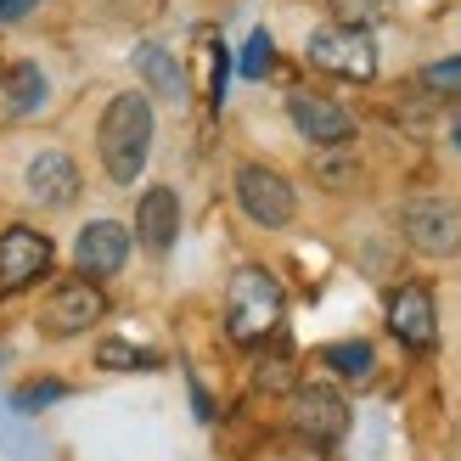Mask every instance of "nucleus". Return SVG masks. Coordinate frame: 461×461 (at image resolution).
Listing matches in <instances>:
<instances>
[{
	"label": "nucleus",
	"instance_id": "1",
	"mask_svg": "<svg viewBox=\"0 0 461 461\" xmlns=\"http://www.w3.org/2000/svg\"><path fill=\"white\" fill-rule=\"evenodd\" d=\"M147 152H152V102L141 90H119V96L102 107V124H96V158H102L107 180L113 186L141 180Z\"/></svg>",
	"mask_w": 461,
	"mask_h": 461
},
{
	"label": "nucleus",
	"instance_id": "2",
	"mask_svg": "<svg viewBox=\"0 0 461 461\" xmlns=\"http://www.w3.org/2000/svg\"><path fill=\"white\" fill-rule=\"evenodd\" d=\"M287 293L265 265H242L230 276V298H225V332L237 343H265L276 327H282Z\"/></svg>",
	"mask_w": 461,
	"mask_h": 461
},
{
	"label": "nucleus",
	"instance_id": "3",
	"mask_svg": "<svg viewBox=\"0 0 461 461\" xmlns=\"http://www.w3.org/2000/svg\"><path fill=\"white\" fill-rule=\"evenodd\" d=\"M304 62L321 68V74H338V79H377V45L366 40V29H343V23H327L304 40Z\"/></svg>",
	"mask_w": 461,
	"mask_h": 461
},
{
	"label": "nucleus",
	"instance_id": "4",
	"mask_svg": "<svg viewBox=\"0 0 461 461\" xmlns=\"http://www.w3.org/2000/svg\"><path fill=\"white\" fill-rule=\"evenodd\" d=\"M400 237L417 253H428V259H450V253H461V203L411 197L400 209Z\"/></svg>",
	"mask_w": 461,
	"mask_h": 461
},
{
	"label": "nucleus",
	"instance_id": "5",
	"mask_svg": "<svg viewBox=\"0 0 461 461\" xmlns=\"http://www.w3.org/2000/svg\"><path fill=\"white\" fill-rule=\"evenodd\" d=\"M107 315V293L90 276H68V282L40 304V332L45 338H79Z\"/></svg>",
	"mask_w": 461,
	"mask_h": 461
},
{
	"label": "nucleus",
	"instance_id": "6",
	"mask_svg": "<svg viewBox=\"0 0 461 461\" xmlns=\"http://www.w3.org/2000/svg\"><path fill=\"white\" fill-rule=\"evenodd\" d=\"M237 203H242V214L265 230H282L298 214V192L287 186V175H276L270 164H242L237 169Z\"/></svg>",
	"mask_w": 461,
	"mask_h": 461
},
{
	"label": "nucleus",
	"instance_id": "7",
	"mask_svg": "<svg viewBox=\"0 0 461 461\" xmlns=\"http://www.w3.org/2000/svg\"><path fill=\"white\" fill-rule=\"evenodd\" d=\"M343 428H349V400H343L332 383H304L293 394V433H298V439L338 445Z\"/></svg>",
	"mask_w": 461,
	"mask_h": 461
},
{
	"label": "nucleus",
	"instance_id": "8",
	"mask_svg": "<svg viewBox=\"0 0 461 461\" xmlns=\"http://www.w3.org/2000/svg\"><path fill=\"white\" fill-rule=\"evenodd\" d=\"M51 270V237L34 225H6L0 230V293H23Z\"/></svg>",
	"mask_w": 461,
	"mask_h": 461
},
{
	"label": "nucleus",
	"instance_id": "9",
	"mask_svg": "<svg viewBox=\"0 0 461 461\" xmlns=\"http://www.w3.org/2000/svg\"><path fill=\"white\" fill-rule=\"evenodd\" d=\"M287 119L315 147H349L355 141V113L338 107L332 96H315V90H293V96H287Z\"/></svg>",
	"mask_w": 461,
	"mask_h": 461
},
{
	"label": "nucleus",
	"instance_id": "10",
	"mask_svg": "<svg viewBox=\"0 0 461 461\" xmlns=\"http://www.w3.org/2000/svg\"><path fill=\"white\" fill-rule=\"evenodd\" d=\"M388 332H394L405 349H433L439 338V315H433V287L428 282H405L388 298Z\"/></svg>",
	"mask_w": 461,
	"mask_h": 461
},
{
	"label": "nucleus",
	"instance_id": "11",
	"mask_svg": "<svg viewBox=\"0 0 461 461\" xmlns=\"http://www.w3.org/2000/svg\"><path fill=\"white\" fill-rule=\"evenodd\" d=\"M74 265H79V276H90V282L119 276L130 265V230L119 220H90L79 230V242H74Z\"/></svg>",
	"mask_w": 461,
	"mask_h": 461
},
{
	"label": "nucleus",
	"instance_id": "12",
	"mask_svg": "<svg viewBox=\"0 0 461 461\" xmlns=\"http://www.w3.org/2000/svg\"><path fill=\"white\" fill-rule=\"evenodd\" d=\"M23 186H29V197L40 203V209H68V203L79 197V164L68 158L62 147H45L29 158V169H23Z\"/></svg>",
	"mask_w": 461,
	"mask_h": 461
},
{
	"label": "nucleus",
	"instance_id": "13",
	"mask_svg": "<svg viewBox=\"0 0 461 461\" xmlns=\"http://www.w3.org/2000/svg\"><path fill=\"white\" fill-rule=\"evenodd\" d=\"M175 237H180V197L169 186L141 192V203H135V242L147 253H169Z\"/></svg>",
	"mask_w": 461,
	"mask_h": 461
},
{
	"label": "nucleus",
	"instance_id": "14",
	"mask_svg": "<svg viewBox=\"0 0 461 461\" xmlns=\"http://www.w3.org/2000/svg\"><path fill=\"white\" fill-rule=\"evenodd\" d=\"M135 74H141L164 102H186V74H180V62L164 51V45H152V40H147L141 51H135Z\"/></svg>",
	"mask_w": 461,
	"mask_h": 461
},
{
	"label": "nucleus",
	"instance_id": "15",
	"mask_svg": "<svg viewBox=\"0 0 461 461\" xmlns=\"http://www.w3.org/2000/svg\"><path fill=\"white\" fill-rule=\"evenodd\" d=\"M96 366H102V372H158V366H164V355L130 349V343H102V349H96Z\"/></svg>",
	"mask_w": 461,
	"mask_h": 461
},
{
	"label": "nucleus",
	"instance_id": "16",
	"mask_svg": "<svg viewBox=\"0 0 461 461\" xmlns=\"http://www.w3.org/2000/svg\"><path fill=\"white\" fill-rule=\"evenodd\" d=\"M40 102H45V74L34 62H17L12 68V113L29 119V113H40Z\"/></svg>",
	"mask_w": 461,
	"mask_h": 461
},
{
	"label": "nucleus",
	"instance_id": "17",
	"mask_svg": "<svg viewBox=\"0 0 461 461\" xmlns=\"http://www.w3.org/2000/svg\"><path fill=\"white\" fill-rule=\"evenodd\" d=\"M388 12H394V0H332V23L343 29H372Z\"/></svg>",
	"mask_w": 461,
	"mask_h": 461
},
{
	"label": "nucleus",
	"instance_id": "18",
	"mask_svg": "<svg viewBox=\"0 0 461 461\" xmlns=\"http://www.w3.org/2000/svg\"><path fill=\"white\" fill-rule=\"evenodd\" d=\"M327 366H332L338 377H366V372H372V343H360V338L332 343V349H327Z\"/></svg>",
	"mask_w": 461,
	"mask_h": 461
},
{
	"label": "nucleus",
	"instance_id": "19",
	"mask_svg": "<svg viewBox=\"0 0 461 461\" xmlns=\"http://www.w3.org/2000/svg\"><path fill=\"white\" fill-rule=\"evenodd\" d=\"M62 394H68V388H62L57 377H45V383H23L17 394H12V405H17V411H45V405L62 400Z\"/></svg>",
	"mask_w": 461,
	"mask_h": 461
},
{
	"label": "nucleus",
	"instance_id": "20",
	"mask_svg": "<svg viewBox=\"0 0 461 461\" xmlns=\"http://www.w3.org/2000/svg\"><path fill=\"white\" fill-rule=\"evenodd\" d=\"M422 85H428V90H439V96H461V57L422 68Z\"/></svg>",
	"mask_w": 461,
	"mask_h": 461
},
{
	"label": "nucleus",
	"instance_id": "21",
	"mask_svg": "<svg viewBox=\"0 0 461 461\" xmlns=\"http://www.w3.org/2000/svg\"><path fill=\"white\" fill-rule=\"evenodd\" d=\"M270 57H276V51H270V34L259 29V34L248 40V51H242V74H248V79H259L265 68H270Z\"/></svg>",
	"mask_w": 461,
	"mask_h": 461
},
{
	"label": "nucleus",
	"instance_id": "22",
	"mask_svg": "<svg viewBox=\"0 0 461 461\" xmlns=\"http://www.w3.org/2000/svg\"><path fill=\"white\" fill-rule=\"evenodd\" d=\"M349 175H355L349 158H321V186H349Z\"/></svg>",
	"mask_w": 461,
	"mask_h": 461
},
{
	"label": "nucleus",
	"instance_id": "23",
	"mask_svg": "<svg viewBox=\"0 0 461 461\" xmlns=\"http://www.w3.org/2000/svg\"><path fill=\"white\" fill-rule=\"evenodd\" d=\"M40 6V0H0V23H17V17H29Z\"/></svg>",
	"mask_w": 461,
	"mask_h": 461
},
{
	"label": "nucleus",
	"instance_id": "24",
	"mask_svg": "<svg viewBox=\"0 0 461 461\" xmlns=\"http://www.w3.org/2000/svg\"><path fill=\"white\" fill-rule=\"evenodd\" d=\"M456 147H461V119H456Z\"/></svg>",
	"mask_w": 461,
	"mask_h": 461
}]
</instances>
